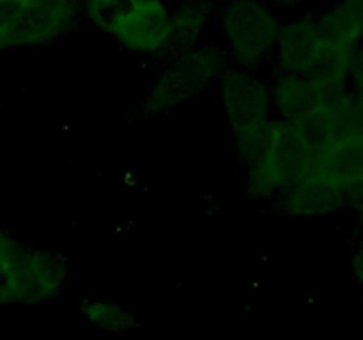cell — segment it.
<instances>
[{
	"label": "cell",
	"mask_w": 363,
	"mask_h": 340,
	"mask_svg": "<svg viewBox=\"0 0 363 340\" xmlns=\"http://www.w3.org/2000/svg\"><path fill=\"white\" fill-rule=\"evenodd\" d=\"M357 48L335 45L326 38L315 14L284 25L275 52L277 73L314 80L332 91H346Z\"/></svg>",
	"instance_id": "2"
},
{
	"label": "cell",
	"mask_w": 363,
	"mask_h": 340,
	"mask_svg": "<svg viewBox=\"0 0 363 340\" xmlns=\"http://www.w3.org/2000/svg\"><path fill=\"white\" fill-rule=\"evenodd\" d=\"M272 89L273 112L286 123L311 124L330 112L337 99L347 91H332L325 85L293 74L277 73L269 85Z\"/></svg>",
	"instance_id": "6"
},
{
	"label": "cell",
	"mask_w": 363,
	"mask_h": 340,
	"mask_svg": "<svg viewBox=\"0 0 363 340\" xmlns=\"http://www.w3.org/2000/svg\"><path fill=\"white\" fill-rule=\"evenodd\" d=\"M223 50L236 67L257 71L275 59L284 23L266 0H229L220 13Z\"/></svg>",
	"instance_id": "3"
},
{
	"label": "cell",
	"mask_w": 363,
	"mask_h": 340,
	"mask_svg": "<svg viewBox=\"0 0 363 340\" xmlns=\"http://www.w3.org/2000/svg\"><path fill=\"white\" fill-rule=\"evenodd\" d=\"M174 14V52L201 45L202 34L209 23L211 7L206 0H179Z\"/></svg>",
	"instance_id": "9"
},
{
	"label": "cell",
	"mask_w": 363,
	"mask_h": 340,
	"mask_svg": "<svg viewBox=\"0 0 363 340\" xmlns=\"http://www.w3.org/2000/svg\"><path fill=\"white\" fill-rule=\"evenodd\" d=\"M227 60L225 50L204 42L177 52L167 69L152 81L142 110L147 115H160L179 108L211 81L223 76L229 69Z\"/></svg>",
	"instance_id": "4"
},
{
	"label": "cell",
	"mask_w": 363,
	"mask_h": 340,
	"mask_svg": "<svg viewBox=\"0 0 363 340\" xmlns=\"http://www.w3.org/2000/svg\"><path fill=\"white\" fill-rule=\"evenodd\" d=\"M80 314L89 324L106 333H128L135 328L133 312L108 298H89L82 301Z\"/></svg>",
	"instance_id": "10"
},
{
	"label": "cell",
	"mask_w": 363,
	"mask_h": 340,
	"mask_svg": "<svg viewBox=\"0 0 363 340\" xmlns=\"http://www.w3.org/2000/svg\"><path fill=\"white\" fill-rule=\"evenodd\" d=\"M266 2L280 4V6H296V4H300L301 0H266Z\"/></svg>",
	"instance_id": "13"
},
{
	"label": "cell",
	"mask_w": 363,
	"mask_h": 340,
	"mask_svg": "<svg viewBox=\"0 0 363 340\" xmlns=\"http://www.w3.org/2000/svg\"><path fill=\"white\" fill-rule=\"evenodd\" d=\"M218 84L220 101L234 138L252 133L273 119L272 89L255 71L229 67Z\"/></svg>",
	"instance_id": "5"
},
{
	"label": "cell",
	"mask_w": 363,
	"mask_h": 340,
	"mask_svg": "<svg viewBox=\"0 0 363 340\" xmlns=\"http://www.w3.org/2000/svg\"><path fill=\"white\" fill-rule=\"evenodd\" d=\"M351 262H353L354 275H357L358 282H360V285L363 287V230H362L360 237L357 239V243H354Z\"/></svg>",
	"instance_id": "12"
},
{
	"label": "cell",
	"mask_w": 363,
	"mask_h": 340,
	"mask_svg": "<svg viewBox=\"0 0 363 340\" xmlns=\"http://www.w3.org/2000/svg\"><path fill=\"white\" fill-rule=\"evenodd\" d=\"M87 20L140 57L174 52V14L167 0H82Z\"/></svg>",
	"instance_id": "1"
},
{
	"label": "cell",
	"mask_w": 363,
	"mask_h": 340,
	"mask_svg": "<svg viewBox=\"0 0 363 340\" xmlns=\"http://www.w3.org/2000/svg\"><path fill=\"white\" fill-rule=\"evenodd\" d=\"M351 92L354 94L363 96V41L358 45L357 52H354V60H353V71H351Z\"/></svg>",
	"instance_id": "11"
},
{
	"label": "cell",
	"mask_w": 363,
	"mask_h": 340,
	"mask_svg": "<svg viewBox=\"0 0 363 340\" xmlns=\"http://www.w3.org/2000/svg\"><path fill=\"white\" fill-rule=\"evenodd\" d=\"M280 208L294 216H323L342 209L347 198L325 174L314 172L280 195Z\"/></svg>",
	"instance_id": "7"
},
{
	"label": "cell",
	"mask_w": 363,
	"mask_h": 340,
	"mask_svg": "<svg viewBox=\"0 0 363 340\" xmlns=\"http://www.w3.org/2000/svg\"><path fill=\"white\" fill-rule=\"evenodd\" d=\"M323 32L335 45L358 48L363 41V0H340L323 13H315Z\"/></svg>",
	"instance_id": "8"
}]
</instances>
